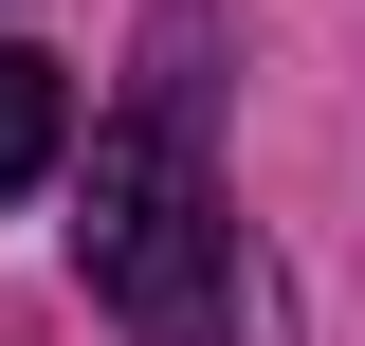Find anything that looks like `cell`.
Segmentation results:
<instances>
[{
    "label": "cell",
    "instance_id": "6da1fadb",
    "mask_svg": "<svg viewBox=\"0 0 365 346\" xmlns=\"http://www.w3.org/2000/svg\"><path fill=\"white\" fill-rule=\"evenodd\" d=\"M201 0H165V73L91 128V292L128 346H220L237 328V219H220V164H201Z\"/></svg>",
    "mask_w": 365,
    "mask_h": 346
},
{
    "label": "cell",
    "instance_id": "7a4b0ae2",
    "mask_svg": "<svg viewBox=\"0 0 365 346\" xmlns=\"http://www.w3.org/2000/svg\"><path fill=\"white\" fill-rule=\"evenodd\" d=\"M55 164H73V55L0 37V201H37Z\"/></svg>",
    "mask_w": 365,
    "mask_h": 346
}]
</instances>
